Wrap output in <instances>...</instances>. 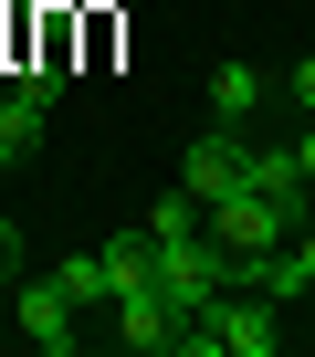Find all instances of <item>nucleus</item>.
<instances>
[{
    "mask_svg": "<svg viewBox=\"0 0 315 357\" xmlns=\"http://www.w3.org/2000/svg\"><path fill=\"white\" fill-rule=\"evenodd\" d=\"M147 242H158V294H169L179 315H210V305L242 284V273H231V252L210 242V221H200V231H147Z\"/></svg>",
    "mask_w": 315,
    "mask_h": 357,
    "instance_id": "1",
    "label": "nucleus"
},
{
    "mask_svg": "<svg viewBox=\"0 0 315 357\" xmlns=\"http://www.w3.org/2000/svg\"><path fill=\"white\" fill-rule=\"evenodd\" d=\"M284 95H294V105H305V116H315V53H305V63H294V74H284Z\"/></svg>",
    "mask_w": 315,
    "mask_h": 357,
    "instance_id": "9",
    "label": "nucleus"
},
{
    "mask_svg": "<svg viewBox=\"0 0 315 357\" xmlns=\"http://www.w3.org/2000/svg\"><path fill=\"white\" fill-rule=\"evenodd\" d=\"M32 147H43V95L11 84V95H0V168H22Z\"/></svg>",
    "mask_w": 315,
    "mask_h": 357,
    "instance_id": "7",
    "label": "nucleus"
},
{
    "mask_svg": "<svg viewBox=\"0 0 315 357\" xmlns=\"http://www.w3.org/2000/svg\"><path fill=\"white\" fill-rule=\"evenodd\" d=\"M53 284H63L84 315H105V305H116V284H105V252H63V263H53Z\"/></svg>",
    "mask_w": 315,
    "mask_h": 357,
    "instance_id": "8",
    "label": "nucleus"
},
{
    "mask_svg": "<svg viewBox=\"0 0 315 357\" xmlns=\"http://www.w3.org/2000/svg\"><path fill=\"white\" fill-rule=\"evenodd\" d=\"M0 284H22V231L0 221Z\"/></svg>",
    "mask_w": 315,
    "mask_h": 357,
    "instance_id": "10",
    "label": "nucleus"
},
{
    "mask_svg": "<svg viewBox=\"0 0 315 357\" xmlns=\"http://www.w3.org/2000/svg\"><path fill=\"white\" fill-rule=\"evenodd\" d=\"M263 95H273V74H263V63H210V116H221V126H252V116H263Z\"/></svg>",
    "mask_w": 315,
    "mask_h": 357,
    "instance_id": "6",
    "label": "nucleus"
},
{
    "mask_svg": "<svg viewBox=\"0 0 315 357\" xmlns=\"http://www.w3.org/2000/svg\"><path fill=\"white\" fill-rule=\"evenodd\" d=\"M294 168H305V178H315V116H305V126H294Z\"/></svg>",
    "mask_w": 315,
    "mask_h": 357,
    "instance_id": "11",
    "label": "nucleus"
},
{
    "mask_svg": "<svg viewBox=\"0 0 315 357\" xmlns=\"http://www.w3.org/2000/svg\"><path fill=\"white\" fill-rule=\"evenodd\" d=\"M11 326H22V336H32L43 357H74V347H84V305H74V294H63L53 273H43V284H32V273L11 284Z\"/></svg>",
    "mask_w": 315,
    "mask_h": 357,
    "instance_id": "3",
    "label": "nucleus"
},
{
    "mask_svg": "<svg viewBox=\"0 0 315 357\" xmlns=\"http://www.w3.org/2000/svg\"><path fill=\"white\" fill-rule=\"evenodd\" d=\"M242 178H252V147H242V126H221V116H210V137L179 158V190L210 211V200H231V190H242Z\"/></svg>",
    "mask_w": 315,
    "mask_h": 357,
    "instance_id": "4",
    "label": "nucleus"
},
{
    "mask_svg": "<svg viewBox=\"0 0 315 357\" xmlns=\"http://www.w3.org/2000/svg\"><path fill=\"white\" fill-rule=\"evenodd\" d=\"M294 221H305V211H294V200H273V190H252V178H242L231 200H210V242L231 252V273H252L263 252H284V242H294Z\"/></svg>",
    "mask_w": 315,
    "mask_h": 357,
    "instance_id": "2",
    "label": "nucleus"
},
{
    "mask_svg": "<svg viewBox=\"0 0 315 357\" xmlns=\"http://www.w3.org/2000/svg\"><path fill=\"white\" fill-rule=\"evenodd\" d=\"M0 95H11V84H0Z\"/></svg>",
    "mask_w": 315,
    "mask_h": 357,
    "instance_id": "12",
    "label": "nucleus"
},
{
    "mask_svg": "<svg viewBox=\"0 0 315 357\" xmlns=\"http://www.w3.org/2000/svg\"><path fill=\"white\" fill-rule=\"evenodd\" d=\"M105 326H116V347H126V357H179V326H190V315H179L169 294L147 284V294H126V305H105Z\"/></svg>",
    "mask_w": 315,
    "mask_h": 357,
    "instance_id": "5",
    "label": "nucleus"
}]
</instances>
